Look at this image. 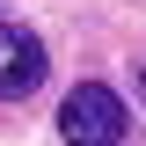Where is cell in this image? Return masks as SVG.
<instances>
[{"mask_svg":"<svg viewBox=\"0 0 146 146\" xmlns=\"http://www.w3.org/2000/svg\"><path fill=\"white\" fill-rule=\"evenodd\" d=\"M58 139L66 146H117L124 139V95L102 88V80H80L58 102Z\"/></svg>","mask_w":146,"mask_h":146,"instance_id":"obj_1","label":"cell"},{"mask_svg":"<svg viewBox=\"0 0 146 146\" xmlns=\"http://www.w3.org/2000/svg\"><path fill=\"white\" fill-rule=\"evenodd\" d=\"M44 80V44L22 22H0V95H29Z\"/></svg>","mask_w":146,"mask_h":146,"instance_id":"obj_2","label":"cell"},{"mask_svg":"<svg viewBox=\"0 0 146 146\" xmlns=\"http://www.w3.org/2000/svg\"><path fill=\"white\" fill-rule=\"evenodd\" d=\"M131 95H139V102H146V66H139V80H131Z\"/></svg>","mask_w":146,"mask_h":146,"instance_id":"obj_3","label":"cell"}]
</instances>
